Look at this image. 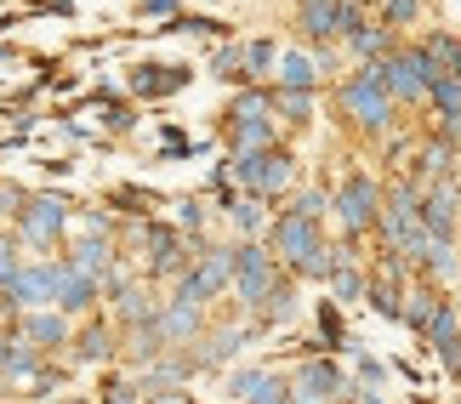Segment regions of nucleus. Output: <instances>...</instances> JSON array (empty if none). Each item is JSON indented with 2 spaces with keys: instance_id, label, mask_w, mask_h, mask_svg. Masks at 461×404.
<instances>
[{
  "instance_id": "31",
  "label": "nucleus",
  "mask_w": 461,
  "mask_h": 404,
  "mask_svg": "<svg viewBox=\"0 0 461 404\" xmlns=\"http://www.w3.org/2000/svg\"><path fill=\"white\" fill-rule=\"evenodd\" d=\"M262 382H268L262 371H245V376H234V393H240V399H251V393L262 388Z\"/></svg>"
},
{
  "instance_id": "27",
  "label": "nucleus",
  "mask_w": 461,
  "mask_h": 404,
  "mask_svg": "<svg viewBox=\"0 0 461 404\" xmlns=\"http://www.w3.org/2000/svg\"><path fill=\"white\" fill-rule=\"evenodd\" d=\"M245 404H291V388H285L279 376H268V382H262V388L245 399Z\"/></svg>"
},
{
  "instance_id": "35",
  "label": "nucleus",
  "mask_w": 461,
  "mask_h": 404,
  "mask_svg": "<svg viewBox=\"0 0 461 404\" xmlns=\"http://www.w3.org/2000/svg\"><path fill=\"white\" fill-rule=\"evenodd\" d=\"M234 222L240 228H257V205H234Z\"/></svg>"
},
{
  "instance_id": "29",
  "label": "nucleus",
  "mask_w": 461,
  "mask_h": 404,
  "mask_svg": "<svg viewBox=\"0 0 461 404\" xmlns=\"http://www.w3.org/2000/svg\"><path fill=\"white\" fill-rule=\"evenodd\" d=\"M382 17H387V23H411V17H416V0H382Z\"/></svg>"
},
{
  "instance_id": "3",
  "label": "nucleus",
  "mask_w": 461,
  "mask_h": 404,
  "mask_svg": "<svg viewBox=\"0 0 461 404\" xmlns=\"http://www.w3.org/2000/svg\"><path fill=\"white\" fill-rule=\"evenodd\" d=\"M234 177L251 188V194H285L291 177H296V160L279 148H262V154H240L234 160Z\"/></svg>"
},
{
  "instance_id": "7",
  "label": "nucleus",
  "mask_w": 461,
  "mask_h": 404,
  "mask_svg": "<svg viewBox=\"0 0 461 404\" xmlns=\"http://www.w3.org/2000/svg\"><path fill=\"white\" fill-rule=\"evenodd\" d=\"M228 279H234V251H211V256L200 262V268H194V274L183 279V285H176V296L200 308V302H211V296H217V291L228 285Z\"/></svg>"
},
{
  "instance_id": "10",
  "label": "nucleus",
  "mask_w": 461,
  "mask_h": 404,
  "mask_svg": "<svg viewBox=\"0 0 461 404\" xmlns=\"http://www.w3.org/2000/svg\"><path fill=\"white\" fill-rule=\"evenodd\" d=\"M51 285H58V262L51 268H17L6 279V296L12 302H51Z\"/></svg>"
},
{
  "instance_id": "26",
  "label": "nucleus",
  "mask_w": 461,
  "mask_h": 404,
  "mask_svg": "<svg viewBox=\"0 0 461 404\" xmlns=\"http://www.w3.org/2000/svg\"><path fill=\"white\" fill-rule=\"evenodd\" d=\"M103 262H109V251H103L97 239H86L80 251H75V268H80V274H103Z\"/></svg>"
},
{
  "instance_id": "8",
  "label": "nucleus",
  "mask_w": 461,
  "mask_h": 404,
  "mask_svg": "<svg viewBox=\"0 0 461 404\" xmlns=\"http://www.w3.org/2000/svg\"><path fill=\"white\" fill-rule=\"evenodd\" d=\"M296 399H313V404H342L348 399V382H342V371H336L330 359H308L303 371H296V388H291Z\"/></svg>"
},
{
  "instance_id": "9",
  "label": "nucleus",
  "mask_w": 461,
  "mask_h": 404,
  "mask_svg": "<svg viewBox=\"0 0 461 404\" xmlns=\"http://www.w3.org/2000/svg\"><path fill=\"white\" fill-rule=\"evenodd\" d=\"M63 222H68V205H63V200H51V194L29 200V211H23V234H29L34 245H51V239L63 234Z\"/></svg>"
},
{
  "instance_id": "25",
  "label": "nucleus",
  "mask_w": 461,
  "mask_h": 404,
  "mask_svg": "<svg viewBox=\"0 0 461 404\" xmlns=\"http://www.w3.org/2000/svg\"><path fill=\"white\" fill-rule=\"evenodd\" d=\"M370 308L387 313V319H399V291L387 285V279H376V285H370Z\"/></svg>"
},
{
  "instance_id": "38",
  "label": "nucleus",
  "mask_w": 461,
  "mask_h": 404,
  "mask_svg": "<svg viewBox=\"0 0 461 404\" xmlns=\"http://www.w3.org/2000/svg\"><path fill=\"white\" fill-rule=\"evenodd\" d=\"M353 6H370V0H353Z\"/></svg>"
},
{
  "instance_id": "30",
  "label": "nucleus",
  "mask_w": 461,
  "mask_h": 404,
  "mask_svg": "<svg viewBox=\"0 0 461 404\" xmlns=\"http://www.w3.org/2000/svg\"><path fill=\"white\" fill-rule=\"evenodd\" d=\"M80 354L86 359H103V354H109V337H103V330H86V337H80Z\"/></svg>"
},
{
  "instance_id": "12",
  "label": "nucleus",
  "mask_w": 461,
  "mask_h": 404,
  "mask_svg": "<svg viewBox=\"0 0 461 404\" xmlns=\"http://www.w3.org/2000/svg\"><path fill=\"white\" fill-rule=\"evenodd\" d=\"M97 296V285H92V274H80L75 262H58V285H51V302H63V308H86Z\"/></svg>"
},
{
  "instance_id": "5",
  "label": "nucleus",
  "mask_w": 461,
  "mask_h": 404,
  "mask_svg": "<svg viewBox=\"0 0 461 404\" xmlns=\"http://www.w3.org/2000/svg\"><path fill=\"white\" fill-rule=\"evenodd\" d=\"M336 217H342L348 234H365V228H376V217H382V188L370 183V177H348L342 194H336Z\"/></svg>"
},
{
  "instance_id": "32",
  "label": "nucleus",
  "mask_w": 461,
  "mask_h": 404,
  "mask_svg": "<svg viewBox=\"0 0 461 404\" xmlns=\"http://www.w3.org/2000/svg\"><path fill=\"white\" fill-rule=\"evenodd\" d=\"M296 211H303V217H325V194H303V200H296Z\"/></svg>"
},
{
  "instance_id": "37",
  "label": "nucleus",
  "mask_w": 461,
  "mask_h": 404,
  "mask_svg": "<svg viewBox=\"0 0 461 404\" xmlns=\"http://www.w3.org/2000/svg\"><path fill=\"white\" fill-rule=\"evenodd\" d=\"M149 404H188V399H183V393H154Z\"/></svg>"
},
{
  "instance_id": "22",
  "label": "nucleus",
  "mask_w": 461,
  "mask_h": 404,
  "mask_svg": "<svg viewBox=\"0 0 461 404\" xmlns=\"http://www.w3.org/2000/svg\"><path fill=\"white\" fill-rule=\"evenodd\" d=\"M274 109H279V114H291V120H308V114H313V97H308V92H296V85H285V92L274 97Z\"/></svg>"
},
{
  "instance_id": "13",
  "label": "nucleus",
  "mask_w": 461,
  "mask_h": 404,
  "mask_svg": "<svg viewBox=\"0 0 461 404\" xmlns=\"http://www.w3.org/2000/svg\"><path fill=\"white\" fill-rule=\"evenodd\" d=\"M154 325H159V337H166V342H188V337H200V308L176 296V302H171L166 313H159Z\"/></svg>"
},
{
  "instance_id": "17",
  "label": "nucleus",
  "mask_w": 461,
  "mask_h": 404,
  "mask_svg": "<svg viewBox=\"0 0 461 404\" xmlns=\"http://www.w3.org/2000/svg\"><path fill=\"white\" fill-rule=\"evenodd\" d=\"M313 80H319V68L303 58V51H285V58H279V85H296V92H313Z\"/></svg>"
},
{
  "instance_id": "6",
  "label": "nucleus",
  "mask_w": 461,
  "mask_h": 404,
  "mask_svg": "<svg viewBox=\"0 0 461 404\" xmlns=\"http://www.w3.org/2000/svg\"><path fill=\"white\" fill-rule=\"evenodd\" d=\"M319 251V222L303 217V211H291V217L274 222V256H285L291 268H303V262Z\"/></svg>"
},
{
  "instance_id": "2",
  "label": "nucleus",
  "mask_w": 461,
  "mask_h": 404,
  "mask_svg": "<svg viewBox=\"0 0 461 404\" xmlns=\"http://www.w3.org/2000/svg\"><path fill=\"white\" fill-rule=\"evenodd\" d=\"M382 80H387V92H393L399 103H421L428 85L438 80V68H433L428 51H387V58H382Z\"/></svg>"
},
{
  "instance_id": "34",
  "label": "nucleus",
  "mask_w": 461,
  "mask_h": 404,
  "mask_svg": "<svg viewBox=\"0 0 461 404\" xmlns=\"http://www.w3.org/2000/svg\"><path fill=\"white\" fill-rule=\"evenodd\" d=\"M176 0H143V17H171Z\"/></svg>"
},
{
  "instance_id": "24",
  "label": "nucleus",
  "mask_w": 461,
  "mask_h": 404,
  "mask_svg": "<svg viewBox=\"0 0 461 404\" xmlns=\"http://www.w3.org/2000/svg\"><path fill=\"white\" fill-rule=\"evenodd\" d=\"M29 342H63V319L58 313H41V319H29Z\"/></svg>"
},
{
  "instance_id": "14",
  "label": "nucleus",
  "mask_w": 461,
  "mask_h": 404,
  "mask_svg": "<svg viewBox=\"0 0 461 404\" xmlns=\"http://www.w3.org/2000/svg\"><path fill=\"white\" fill-rule=\"evenodd\" d=\"M303 29L313 34V40H330V34H342V23H336V12H342V0H303Z\"/></svg>"
},
{
  "instance_id": "20",
  "label": "nucleus",
  "mask_w": 461,
  "mask_h": 404,
  "mask_svg": "<svg viewBox=\"0 0 461 404\" xmlns=\"http://www.w3.org/2000/svg\"><path fill=\"white\" fill-rule=\"evenodd\" d=\"M428 97H433L445 114H461V75H438V80L428 85Z\"/></svg>"
},
{
  "instance_id": "15",
  "label": "nucleus",
  "mask_w": 461,
  "mask_h": 404,
  "mask_svg": "<svg viewBox=\"0 0 461 404\" xmlns=\"http://www.w3.org/2000/svg\"><path fill=\"white\" fill-rule=\"evenodd\" d=\"M348 40H353V51H359L365 63H376V58H387V46H393V34H387L382 23H359V29L348 34Z\"/></svg>"
},
{
  "instance_id": "11",
  "label": "nucleus",
  "mask_w": 461,
  "mask_h": 404,
  "mask_svg": "<svg viewBox=\"0 0 461 404\" xmlns=\"http://www.w3.org/2000/svg\"><path fill=\"white\" fill-rule=\"evenodd\" d=\"M456 211H461V200L450 194V188H433V194L421 200V222H428V234L450 239L456 234Z\"/></svg>"
},
{
  "instance_id": "36",
  "label": "nucleus",
  "mask_w": 461,
  "mask_h": 404,
  "mask_svg": "<svg viewBox=\"0 0 461 404\" xmlns=\"http://www.w3.org/2000/svg\"><path fill=\"white\" fill-rule=\"evenodd\" d=\"M445 364H450V371H456V376H461V337H456V342H450V347H445Z\"/></svg>"
},
{
  "instance_id": "23",
  "label": "nucleus",
  "mask_w": 461,
  "mask_h": 404,
  "mask_svg": "<svg viewBox=\"0 0 461 404\" xmlns=\"http://www.w3.org/2000/svg\"><path fill=\"white\" fill-rule=\"evenodd\" d=\"M330 285H336V296H348V302H359V296H365V279L353 274V268H342V262L330 268Z\"/></svg>"
},
{
  "instance_id": "21",
  "label": "nucleus",
  "mask_w": 461,
  "mask_h": 404,
  "mask_svg": "<svg viewBox=\"0 0 461 404\" xmlns=\"http://www.w3.org/2000/svg\"><path fill=\"white\" fill-rule=\"evenodd\" d=\"M404 302H411V308H399V313H404V319H411L416 330H428L433 308H438V296H433V291H416V296H404Z\"/></svg>"
},
{
  "instance_id": "18",
  "label": "nucleus",
  "mask_w": 461,
  "mask_h": 404,
  "mask_svg": "<svg viewBox=\"0 0 461 404\" xmlns=\"http://www.w3.org/2000/svg\"><path fill=\"white\" fill-rule=\"evenodd\" d=\"M456 330H461V325H456V308H450V302H438V308H433V319H428V342L438 347V354H445V347L456 342Z\"/></svg>"
},
{
  "instance_id": "16",
  "label": "nucleus",
  "mask_w": 461,
  "mask_h": 404,
  "mask_svg": "<svg viewBox=\"0 0 461 404\" xmlns=\"http://www.w3.org/2000/svg\"><path fill=\"white\" fill-rule=\"evenodd\" d=\"M234 148H240V154L274 148V126H268V120H234Z\"/></svg>"
},
{
  "instance_id": "19",
  "label": "nucleus",
  "mask_w": 461,
  "mask_h": 404,
  "mask_svg": "<svg viewBox=\"0 0 461 404\" xmlns=\"http://www.w3.org/2000/svg\"><path fill=\"white\" fill-rule=\"evenodd\" d=\"M183 80V68H137V92H176Z\"/></svg>"
},
{
  "instance_id": "28",
  "label": "nucleus",
  "mask_w": 461,
  "mask_h": 404,
  "mask_svg": "<svg viewBox=\"0 0 461 404\" xmlns=\"http://www.w3.org/2000/svg\"><path fill=\"white\" fill-rule=\"evenodd\" d=\"M279 63V51L268 40H257V46H245V68H274Z\"/></svg>"
},
{
  "instance_id": "4",
  "label": "nucleus",
  "mask_w": 461,
  "mask_h": 404,
  "mask_svg": "<svg viewBox=\"0 0 461 404\" xmlns=\"http://www.w3.org/2000/svg\"><path fill=\"white\" fill-rule=\"evenodd\" d=\"M274 285H279V274H274V251H262V245H245V251H234V291L245 296V302L262 308Z\"/></svg>"
},
{
  "instance_id": "1",
  "label": "nucleus",
  "mask_w": 461,
  "mask_h": 404,
  "mask_svg": "<svg viewBox=\"0 0 461 404\" xmlns=\"http://www.w3.org/2000/svg\"><path fill=\"white\" fill-rule=\"evenodd\" d=\"M342 114L365 131H382L387 120H393V92H387V80H382V63H365L359 75L342 85Z\"/></svg>"
},
{
  "instance_id": "33",
  "label": "nucleus",
  "mask_w": 461,
  "mask_h": 404,
  "mask_svg": "<svg viewBox=\"0 0 461 404\" xmlns=\"http://www.w3.org/2000/svg\"><path fill=\"white\" fill-rule=\"evenodd\" d=\"M17 274V256H12V239L0 234V279H12Z\"/></svg>"
}]
</instances>
